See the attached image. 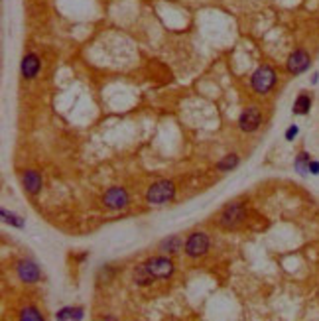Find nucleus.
Returning a JSON list of instances; mask_svg holds the SVG:
<instances>
[{
    "mask_svg": "<svg viewBox=\"0 0 319 321\" xmlns=\"http://www.w3.org/2000/svg\"><path fill=\"white\" fill-rule=\"evenodd\" d=\"M175 199V186L169 180H160L152 184L146 191V201L150 205H168Z\"/></svg>",
    "mask_w": 319,
    "mask_h": 321,
    "instance_id": "obj_1",
    "label": "nucleus"
},
{
    "mask_svg": "<svg viewBox=\"0 0 319 321\" xmlns=\"http://www.w3.org/2000/svg\"><path fill=\"white\" fill-rule=\"evenodd\" d=\"M244 215H246V211H244V205L240 201H235V203H229L223 211H221V215H219V225L227 231L231 229H236L242 221H244Z\"/></svg>",
    "mask_w": 319,
    "mask_h": 321,
    "instance_id": "obj_2",
    "label": "nucleus"
},
{
    "mask_svg": "<svg viewBox=\"0 0 319 321\" xmlns=\"http://www.w3.org/2000/svg\"><path fill=\"white\" fill-rule=\"evenodd\" d=\"M251 85L258 95H266L274 85H276V71L270 65H262L258 67L252 77H251Z\"/></svg>",
    "mask_w": 319,
    "mask_h": 321,
    "instance_id": "obj_3",
    "label": "nucleus"
},
{
    "mask_svg": "<svg viewBox=\"0 0 319 321\" xmlns=\"http://www.w3.org/2000/svg\"><path fill=\"white\" fill-rule=\"evenodd\" d=\"M209 237L205 233H191L185 240V246L184 251L189 258H199V256H205L207 251H209Z\"/></svg>",
    "mask_w": 319,
    "mask_h": 321,
    "instance_id": "obj_4",
    "label": "nucleus"
},
{
    "mask_svg": "<svg viewBox=\"0 0 319 321\" xmlns=\"http://www.w3.org/2000/svg\"><path fill=\"white\" fill-rule=\"evenodd\" d=\"M102 203H104V207L118 211V209H126V207H128L130 197H128V193H126L124 187L115 186V187H111V189H106V191H104V195H102Z\"/></svg>",
    "mask_w": 319,
    "mask_h": 321,
    "instance_id": "obj_5",
    "label": "nucleus"
},
{
    "mask_svg": "<svg viewBox=\"0 0 319 321\" xmlns=\"http://www.w3.org/2000/svg\"><path fill=\"white\" fill-rule=\"evenodd\" d=\"M144 264L152 272L154 278H162L164 280V278H169L173 274V262H171L169 256H154V258L146 260Z\"/></svg>",
    "mask_w": 319,
    "mask_h": 321,
    "instance_id": "obj_6",
    "label": "nucleus"
},
{
    "mask_svg": "<svg viewBox=\"0 0 319 321\" xmlns=\"http://www.w3.org/2000/svg\"><path fill=\"white\" fill-rule=\"evenodd\" d=\"M260 122H262V115H260L258 106H248V109H244L242 115L238 117V128L242 132H254V130H258Z\"/></svg>",
    "mask_w": 319,
    "mask_h": 321,
    "instance_id": "obj_7",
    "label": "nucleus"
},
{
    "mask_svg": "<svg viewBox=\"0 0 319 321\" xmlns=\"http://www.w3.org/2000/svg\"><path fill=\"white\" fill-rule=\"evenodd\" d=\"M309 65H311V57H309V53H307L305 50H296V51L288 57V63H286V67H288V71H290L292 75L303 73V71H305Z\"/></svg>",
    "mask_w": 319,
    "mask_h": 321,
    "instance_id": "obj_8",
    "label": "nucleus"
},
{
    "mask_svg": "<svg viewBox=\"0 0 319 321\" xmlns=\"http://www.w3.org/2000/svg\"><path fill=\"white\" fill-rule=\"evenodd\" d=\"M16 274H18V278H20L22 282H26V284H35V282L42 278V272H40L38 264L32 262V260H20V262L16 264Z\"/></svg>",
    "mask_w": 319,
    "mask_h": 321,
    "instance_id": "obj_9",
    "label": "nucleus"
},
{
    "mask_svg": "<svg viewBox=\"0 0 319 321\" xmlns=\"http://www.w3.org/2000/svg\"><path fill=\"white\" fill-rule=\"evenodd\" d=\"M22 186H24V189L30 195H38L42 191V187H44V180H42V175L35 169H28L22 175Z\"/></svg>",
    "mask_w": 319,
    "mask_h": 321,
    "instance_id": "obj_10",
    "label": "nucleus"
},
{
    "mask_svg": "<svg viewBox=\"0 0 319 321\" xmlns=\"http://www.w3.org/2000/svg\"><path fill=\"white\" fill-rule=\"evenodd\" d=\"M184 246H185V242H184V238L180 237V235H171V237H168V238H164L162 242H160V253L162 254H168V256H173V254H177L180 251H184Z\"/></svg>",
    "mask_w": 319,
    "mask_h": 321,
    "instance_id": "obj_11",
    "label": "nucleus"
},
{
    "mask_svg": "<svg viewBox=\"0 0 319 321\" xmlns=\"http://www.w3.org/2000/svg\"><path fill=\"white\" fill-rule=\"evenodd\" d=\"M20 71L26 79H34L35 75L40 73V57L35 53H26L20 65Z\"/></svg>",
    "mask_w": 319,
    "mask_h": 321,
    "instance_id": "obj_12",
    "label": "nucleus"
},
{
    "mask_svg": "<svg viewBox=\"0 0 319 321\" xmlns=\"http://www.w3.org/2000/svg\"><path fill=\"white\" fill-rule=\"evenodd\" d=\"M132 280H134L136 286H150V284H152L156 278H154L152 272L146 268V264H140V266L134 268V272H132Z\"/></svg>",
    "mask_w": 319,
    "mask_h": 321,
    "instance_id": "obj_13",
    "label": "nucleus"
},
{
    "mask_svg": "<svg viewBox=\"0 0 319 321\" xmlns=\"http://www.w3.org/2000/svg\"><path fill=\"white\" fill-rule=\"evenodd\" d=\"M309 109H311V97L307 95V93H302L298 99H296V102H294V115H300V117H303V115H307L309 113Z\"/></svg>",
    "mask_w": 319,
    "mask_h": 321,
    "instance_id": "obj_14",
    "label": "nucleus"
},
{
    "mask_svg": "<svg viewBox=\"0 0 319 321\" xmlns=\"http://www.w3.org/2000/svg\"><path fill=\"white\" fill-rule=\"evenodd\" d=\"M55 319L59 321H67V319H83V309L81 307H63L55 313Z\"/></svg>",
    "mask_w": 319,
    "mask_h": 321,
    "instance_id": "obj_15",
    "label": "nucleus"
},
{
    "mask_svg": "<svg viewBox=\"0 0 319 321\" xmlns=\"http://www.w3.org/2000/svg\"><path fill=\"white\" fill-rule=\"evenodd\" d=\"M238 164H240L238 156H236V154H229V156H225L223 160L217 162V169H219V171H231V169H235Z\"/></svg>",
    "mask_w": 319,
    "mask_h": 321,
    "instance_id": "obj_16",
    "label": "nucleus"
},
{
    "mask_svg": "<svg viewBox=\"0 0 319 321\" xmlns=\"http://www.w3.org/2000/svg\"><path fill=\"white\" fill-rule=\"evenodd\" d=\"M20 319H24V321H44V315L38 311V307L28 305L20 311Z\"/></svg>",
    "mask_w": 319,
    "mask_h": 321,
    "instance_id": "obj_17",
    "label": "nucleus"
},
{
    "mask_svg": "<svg viewBox=\"0 0 319 321\" xmlns=\"http://www.w3.org/2000/svg\"><path fill=\"white\" fill-rule=\"evenodd\" d=\"M309 164H311V158H309V154H307V152L298 154V158H296V162H294L296 169H298L302 175H305V173L309 171Z\"/></svg>",
    "mask_w": 319,
    "mask_h": 321,
    "instance_id": "obj_18",
    "label": "nucleus"
},
{
    "mask_svg": "<svg viewBox=\"0 0 319 321\" xmlns=\"http://www.w3.org/2000/svg\"><path fill=\"white\" fill-rule=\"evenodd\" d=\"M0 215H2V219H4L8 225H12V227H16V229H24V221H22L18 215H14V213H8L6 209H2V211H0Z\"/></svg>",
    "mask_w": 319,
    "mask_h": 321,
    "instance_id": "obj_19",
    "label": "nucleus"
},
{
    "mask_svg": "<svg viewBox=\"0 0 319 321\" xmlns=\"http://www.w3.org/2000/svg\"><path fill=\"white\" fill-rule=\"evenodd\" d=\"M298 132H300V128H298L296 124H294V126H290V128L286 130V140H288V142H292V140L298 136Z\"/></svg>",
    "mask_w": 319,
    "mask_h": 321,
    "instance_id": "obj_20",
    "label": "nucleus"
},
{
    "mask_svg": "<svg viewBox=\"0 0 319 321\" xmlns=\"http://www.w3.org/2000/svg\"><path fill=\"white\" fill-rule=\"evenodd\" d=\"M309 171H311L313 175H319V162H313V160H311V164H309Z\"/></svg>",
    "mask_w": 319,
    "mask_h": 321,
    "instance_id": "obj_21",
    "label": "nucleus"
}]
</instances>
